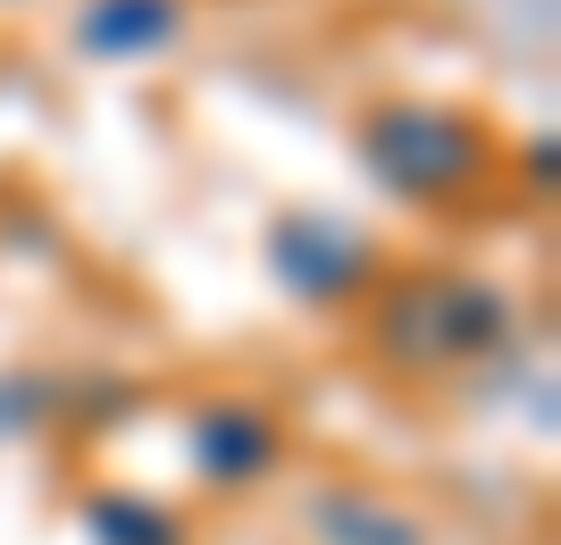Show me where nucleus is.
Returning a JSON list of instances; mask_svg holds the SVG:
<instances>
[{
	"label": "nucleus",
	"mask_w": 561,
	"mask_h": 545,
	"mask_svg": "<svg viewBox=\"0 0 561 545\" xmlns=\"http://www.w3.org/2000/svg\"><path fill=\"white\" fill-rule=\"evenodd\" d=\"M369 344L402 378L478 370L519 344V294L486 269H402L369 294Z\"/></svg>",
	"instance_id": "nucleus-1"
},
{
	"label": "nucleus",
	"mask_w": 561,
	"mask_h": 545,
	"mask_svg": "<svg viewBox=\"0 0 561 545\" xmlns=\"http://www.w3.org/2000/svg\"><path fill=\"white\" fill-rule=\"evenodd\" d=\"M360 160L394 202H461L478 177L494 168V135L478 110H453V101H386L360 126Z\"/></svg>",
	"instance_id": "nucleus-2"
},
{
	"label": "nucleus",
	"mask_w": 561,
	"mask_h": 545,
	"mask_svg": "<svg viewBox=\"0 0 561 545\" xmlns=\"http://www.w3.org/2000/svg\"><path fill=\"white\" fill-rule=\"evenodd\" d=\"M260 252H268V277L294 294V303H319V310H344V303H369L377 294V243L360 236V227H344V218L328 211H277L268 218V236H260Z\"/></svg>",
	"instance_id": "nucleus-3"
},
{
	"label": "nucleus",
	"mask_w": 561,
	"mask_h": 545,
	"mask_svg": "<svg viewBox=\"0 0 561 545\" xmlns=\"http://www.w3.org/2000/svg\"><path fill=\"white\" fill-rule=\"evenodd\" d=\"M185 462L210 496H252L285 462V420L260 395H202L185 411Z\"/></svg>",
	"instance_id": "nucleus-4"
},
{
	"label": "nucleus",
	"mask_w": 561,
	"mask_h": 545,
	"mask_svg": "<svg viewBox=\"0 0 561 545\" xmlns=\"http://www.w3.org/2000/svg\"><path fill=\"white\" fill-rule=\"evenodd\" d=\"M68 34L101 68H135V59H160L185 34V0H76Z\"/></svg>",
	"instance_id": "nucleus-5"
},
{
	"label": "nucleus",
	"mask_w": 561,
	"mask_h": 545,
	"mask_svg": "<svg viewBox=\"0 0 561 545\" xmlns=\"http://www.w3.org/2000/svg\"><path fill=\"white\" fill-rule=\"evenodd\" d=\"M302 529L310 545H427V529L377 487H319L302 503Z\"/></svg>",
	"instance_id": "nucleus-6"
},
{
	"label": "nucleus",
	"mask_w": 561,
	"mask_h": 545,
	"mask_svg": "<svg viewBox=\"0 0 561 545\" xmlns=\"http://www.w3.org/2000/svg\"><path fill=\"white\" fill-rule=\"evenodd\" d=\"M84 537L93 545H185V521L151 496H117L110 487V496L84 503Z\"/></svg>",
	"instance_id": "nucleus-7"
},
{
	"label": "nucleus",
	"mask_w": 561,
	"mask_h": 545,
	"mask_svg": "<svg viewBox=\"0 0 561 545\" xmlns=\"http://www.w3.org/2000/svg\"><path fill=\"white\" fill-rule=\"evenodd\" d=\"M59 378L50 370H9L0 378V436H25V428H43V420H59Z\"/></svg>",
	"instance_id": "nucleus-8"
}]
</instances>
